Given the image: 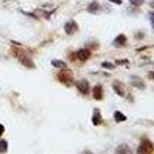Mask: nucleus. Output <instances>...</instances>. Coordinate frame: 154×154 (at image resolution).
Instances as JSON below:
<instances>
[{"label":"nucleus","instance_id":"obj_1","mask_svg":"<svg viewBox=\"0 0 154 154\" xmlns=\"http://www.w3.org/2000/svg\"><path fill=\"white\" fill-rule=\"evenodd\" d=\"M12 49L13 55L16 58H18V60L22 63V65L28 69L35 68V63L31 58L28 56L26 51L24 50L23 49H21V48L16 47V46H13Z\"/></svg>","mask_w":154,"mask_h":154},{"label":"nucleus","instance_id":"obj_2","mask_svg":"<svg viewBox=\"0 0 154 154\" xmlns=\"http://www.w3.org/2000/svg\"><path fill=\"white\" fill-rule=\"evenodd\" d=\"M56 76H57L58 80L65 86H70L73 83L74 74L71 69L66 68L61 69Z\"/></svg>","mask_w":154,"mask_h":154},{"label":"nucleus","instance_id":"obj_3","mask_svg":"<svg viewBox=\"0 0 154 154\" xmlns=\"http://www.w3.org/2000/svg\"><path fill=\"white\" fill-rule=\"evenodd\" d=\"M137 152L139 154H151L154 152V144L149 139L142 138L137 148Z\"/></svg>","mask_w":154,"mask_h":154},{"label":"nucleus","instance_id":"obj_4","mask_svg":"<svg viewBox=\"0 0 154 154\" xmlns=\"http://www.w3.org/2000/svg\"><path fill=\"white\" fill-rule=\"evenodd\" d=\"M75 85L81 94L88 95L89 93L90 86H89V82L86 79H82L80 80L76 81L75 82Z\"/></svg>","mask_w":154,"mask_h":154},{"label":"nucleus","instance_id":"obj_5","mask_svg":"<svg viewBox=\"0 0 154 154\" xmlns=\"http://www.w3.org/2000/svg\"><path fill=\"white\" fill-rule=\"evenodd\" d=\"M79 30V26L74 20L66 22L64 25V31L68 35H72Z\"/></svg>","mask_w":154,"mask_h":154},{"label":"nucleus","instance_id":"obj_6","mask_svg":"<svg viewBox=\"0 0 154 154\" xmlns=\"http://www.w3.org/2000/svg\"><path fill=\"white\" fill-rule=\"evenodd\" d=\"M130 84L132 86H133V87L137 88V89H145L146 87L144 81L140 77L137 76V75H133L130 78Z\"/></svg>","mask_w":154,"mask_h":154},{"label":"nucleus","instance_id":"obj_7","mask_svg":"<svg viewBox=\"0 0 154 154\" xmlns=\"http://www.w3.org/2000/svg\"><path fill=\"white\" fill-rule=\"evenodd\" d=\"M103 122V119L102 117L101 111L99 108H95L93 109V116H92V123L95 126H98L101 125Z\"/></svg>","mask_w":154,"mask_h":154},{"label":"nucleus","instance_id":"obj_8","mask_svg":"<svg viewBox=\"0 0 154 154\" xmlns=\"http://www.w3.org/2000/svg\"><path fill=\"white\" fill-rule=\"evenodd\" d=\"M92 53L89 49H81L76 53V57L82 62L86 61L91 57Z\"/></svg>","mask_w":154,"mask_h":154},{"label":"nucleus","instance_id":"obj_9","mask_svg":"<svg viewBox=\"0 0 154 154\" xmlns=\"http://www.w3.org/2000/svg\"><path fill=\"white\" fill-rule=\"evenodd\" d=\"M126 42H127V37L124 34L122 33L118 35L114 38V40L112 41V45L116 47L120 48L126 46Z\"/></svg>","mask_w":154,"mask_h":154},{"label":"nucleus","instance_id":"obj_10","mask_svg":"<svg viewBox=\"0 0 154 154\" xmlns=\"http://www.w3.org/2000/svg\"><path fill=\"white\" fill-rule=\"evenodd\" d=\"M93 97L95 100L100 101L103 97V88L101 84H97L93 89Z\"/></svg>","mask_w":154,"mask_h":154},{"label":"nucleus","instance_id":"obj_11","mask_svg":"<svg viewBox=\"0 0 154 154\" xmlns=\"http://www.w3.org/2000/svg\"><path fill=\"white\" fill-rule=\"evenodd\" d=\"M115 152L118 154H130L133 153V151L127 144L122 143L116 148Z\"/></svg>","mask_w":154,"mask_h":154},{"label":"nucleus","instance_id":"obj_12","mask_svg":"<svg viewBox=\"0 0 154 154\" xmlns=\"http://www.w3.org/2000/svg\"><path fill=\"white\" fill-rule=\"evenodd\" d=\"M112 88L113 90L118 96H124L125 92L124 89H123V86L122 84V82H119V80L114 81L113 84H112Z\"/></svg>","mask_w":154,"mask_h":154},{"label":"nucleus","instance_id":"obj_13","mask_svg":"<svg viewBox=\"0 0 154 154\" xmlns=\"http://www.w3.org/2000/svg\"><path fill=\"white\" fill-rule=\"evenodd\" d=\"M113 118L116 123H122V122H125L127 120V117L126 116L124 115L120 111H116L113 114Z\"/></svg>","mask_w":154,"mask_h":154},{"label":"nucleus","instance_id":"obj_14","mask_svg":"<svg viewBox=\"0 0 154 154\" xmlns=\"http://www.w3.org/2000/svg\"><path fill=\"white\" fill-rule=\"evenodd\" d=\"M51 64L53 66H54L55 68L57 69H65L67 67L66 63H65L64 61L61 60H53L51 61Z\"/></svg>","mask_w":154,"mask_h":154},{"label":"nucleus","instance_id":"obj_15","mask_svg":"<svg viewBox=\"0 0 154 154\" xmlns=\"http://www.w3.org/2000/svg\"><path fill=\"white\" fill-rule=\"evenodd\" d=\"M99 9H100V5L97 2H91L87 8L88 12H91V13H96Z\"/></svg>","mask_w":154,"mask_h":154},{"label":"nucleus","instance_id":"obj_16","mask_svg":"<svg viewBox=\"0 0 154 154\" xmlns=\"http://www.w3.org/2000/svg\"><path fill=\"white\" fill-rule=\"evenodd\" d=\"M8 150V142L5 140H0V153L6 152Z\"/></svg>","mask_w":154,"mask_h":154},{"label":"nucleus","instance_id":"obj_17","mask_svg":"<svg viewBox=\"0 0 154 154\" xmlns=\"http://www.w3.org/2000/svg\"><path fill=\"white\" fill-rule=\"evenodd\" d=\"M101 66L103 68L106 69H109V70H112L116 68L115 65L112 64V63L110 62H103V63H102Z\"/></svg>","mask_w":154,"mask_h":154},{"label":"nucleus","instance_id":"obj_18","mask_svg":"<svg viewBox=\"0 0 154 154\" xmlns=\"http://www.w3.org/2000/svg\"><path fill=\"white\" fill-rule=\"evenodd\" d=\"M130 3L132 5H135V6H141L144 3V0H129Z\"/></svg>","mask_w":154,"mask_h":154},{"label":"nucleus","instance_id":"obj_19","mask_svg":"<svg viewBox=\"0 0 154 154\" xmlns=\"http://www.w3.org/2000/svg\"><path fill=\"white\" fill-rule=\"evenodd\" d=\"M116 65L118 66L126 65V64L129 63V60H126V59H123V60H116Z\"/></svg>","mask_w":154,"mask_h":154},{"label":"nucleus","instance_id":"obj_20","mask_svg":"<svg viewBox=\"0 0 154 154\" xmlns=\"http://www.w3.org/2000/svg\"><path fill=\"white\" fill-rule=\"evenodd\" d=\"M149 21L151 23V26L154 30V12H149Z\"/></svg>","mask_w":154,"mask_h":154},{"label":"nucleus","instance_id":"obj_21","mask_svg":"<svg viewBox=\"0 0 154 154\" xmlns=\"http://www.w3.org/2000/svg\"><path fill=\"white\" fill-rule=\"evenodd\" d=\"M148 77H149V79L154 81V71H150V72L148 73Z\"/></svg>","mask_w":154,"mask_h":154},{"label":"nucleus","instance_id":"obj_22","mask_svg":"<svg viewBox=\"0 0 154 154\" xmlns=\"http://www.w3.org/2000/svg\"><path fill=\"white\" fill-rule=\"evenodd\" d=\"M109 1L111 2H113L115 4H117V5H121V4L123 3L122 0H109Z\"/></svg>","mask_w":154,"mask_h":154},{"label":"nucleus","instance_id":"obj_23","mask_svg":"<svg viewBox=\"0 0 154 154\" xmlns=\"http://www.w3.org/2000/svg\"><path fill=\"white\" fill-rule=\"evenodd\" d=\"M4 132H5V127H4L3 125L0 123V137L3 134Z\"/></svg>","mask_w":154,"mask_h":154},{"label":"nucleus","instance_id":"obj_24","mask_svg":"<svg viewBox=\"0 0 154 154\" xmlns=\"http://www.w3.org/2000/svg\"><path fill=\"white\" fill-rule=\"evenodd\" d=\"M149 5H150V7L152 8V9H154V0L153 1H152V2L149 3Z\"/></svg>","mask_w":154,"mask_h":154}]
</instances>
